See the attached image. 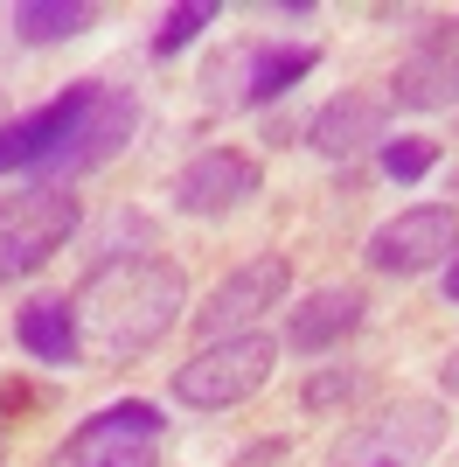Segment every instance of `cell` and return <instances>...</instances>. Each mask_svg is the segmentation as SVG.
Masks as SVG:
<instances>
[{"mask_svg": "<svg viewBox=\"0 0 459 467\" xmlns=\"http://www.w3.org/2000/svg\"><path fill=\"white\" fill-rule=\"evenodd\" d=\"M382 119H390L382 91H334L321 112L306 119V147L327 161H355L369 147H382Z\"/></svg>", "mask_w": 459, "mask_h": 467, "instance_id": "13", "label": "cell"}, {"mask_svg": "<svg viewBox=\"0 0 459 467\" xmlns=\"http://www.w3.org/2000/svg\"><path fill=\"white\" fill-rule=\"evenodd\" d=\"M265 189V168L237 147H209V154H195L181 175H174V210L181 216H230L244 210L250 195Z\"/></svg>", "mask_w": 459, "mask_h": 467, "instance_id": "10", "label": "cell"}, {"mask_svg": "<svg viewBox=\"0 0 459 467\" xmlns=\"http://www.w3.org/2000/svg\"><path fill=\"white\" fill-rule=\"evenodd\" d=\"M439 286H445V300H459V252L445 258V279H439Z\"/></svg>", "mask_w": 459, "mask_h": 467, "instance_id": "21", "label": "cell"}, {"mask_svg": "<svg viewBox=\"0 0 459 467\" xmlns=\"http://www.w3.org/2000/svg\"><path fill=\"white\" fill-rule=\"evenodd\" d=\"M271 363H279V342L271 335H230V342H209V349H195L189 363H174V405L189 411H230L258 398L271 384Z\"/></svg>", "mask_w": 459, "mask_h": 467, "instance_id": "2", "label": "cell"}, {"mask_svg": "<svg viewBox=\"0 0 459 467\" xmlns=\"http://www.w3.org/2000/svg\"><path fill=\"white\" fill-rule=\"evenodd\" d=\"M382 98H390L397 112H445V105H459V21H439V28L397 63V78H390Z\"/></svg>", "mask_w": 459, "mask_h": 467, "instance_id": "11", "label": "cell"}, {"mask_svg": "<svg viewBox=\"0 0 459 467\" xmlns=\"http://www.w3.org/2000/svg\"><path fill=\"white\" fill-rule=\"evenodd\" d=\"M160 432H168L160 405L118 398V405L91 411L42 467H160Z\"/></svg>", "mask_w": 459, "mask_h": 467, "instance_id": "5", "label": "cell"}, {"mask_svg": "<svg viewBox=\"0 0 459 467\" xmlns=\"http://www.w3.org/2000/svg\"><path fill=\"white\" fill-rule=\"evenodd\" d=\"M292 293V265L279 252L250 258V265H237L230 279H216V293L202 300V314H195V335H202V349L209 342H230V335H250V321H265L271 307H286Z\"/></svg>", "mask_w": 459, "mask_h": 467, "instance_id": "9", "label": "cell"}, {"mask_svg": "<svg viewBox=\"0 0 459 467\" xmlns=\"http://www.w3.org/2000/svg\"><path fill=\"white\" fill-rule=\"evenodd\" d=\"M7 21H15L21 42H70L84 28H97V7H84V0H21Z\"/></svg>", "mask_w": 459, "mask_h": 467, "instance_id": "16", "label": "cell"}, {"mask_svg": "<svg viewBox=\"0 0 459 467\" xmlns=\"http://www.w3.org/2000/svg\"><path fill=\"white\" fill-rule=\"evenodd\" d=\"M432 161H439V140H418V133L382 140V175H390V182H424V175H432Z\"/></svg>", "mask_w": 459, "mask_h": 467, "instance_id": "17", "label": "cell"}, {"mask_svg": "<svg viewBox=\"0 0 459 467\" xmlns=\"http://www.w3.org/2000/svg\"><path fill=\"white\" fill-rule=\"evenodd\" d=\"M445 440V411L439 398H397L376 419H362L355 432L334 440L327 467H424Z\"/></svg>", "mask_w": 459, "mask_h": 467, "instance_id": "3", "label": "cell"}, {"mask_svg": "<svg viewBox=\"0 0 459 467\" xmlns=\"http://www.w3.org/2000/svg\"><path fill=\"white\" fill-rule=\"evenodd\" d=\"M439 384H445V390H453V398H459V349H453V356H445V363H439Z\"/></svg>", "mask_w": 459, "mask_h": 467, "instance_id": "20", "label": "cell"}, {"mask_svg": "<svg viewBox=\"0 0 459 467\" xmlns=\"http://www.w3.org/2000/svg\"><path fill=\"white\" fill-rule=\"evenodd\" d=\"M84 223L70 189H21V195H0V286L42 273L49 258L63 252Z\"/></svg>", "mask_w": 459, "mask_h": 467, "instance_id": "4", "label": "cell"}, {"mask_svg": "<svg viewBox=\"0 0 459 467\" xmlns=\"http://www.w3.org/2000/svg\"><path fill=\"white\" fill-rule=\"evenodd\" d=\"M97 91H105L97 78H76V84H63L49 105H36L28 119H7V126H0V175H42L76 140V126H84V112L97 105Z\"/></svg>", "mask_w": 459, "mask_h": 467, "instance_id": "8", "label": "cell"}, {"mask_svg": "<svg viewBox=\"0 0 459 467\" xmlns=\"http://www.w3.org/2000/svg\"><path fill=\"white\" fill-rule=\"evenodd\" d=\"M313 63H321L313 42H292V49L286 42H244V49H230V57H209L202 98H209V105H230V112H250V105L286 98Z\"/></svg>", "mask_w": 459, "mask_h": 467, "instance_id": "6", "label": "cell"}, {"mask_svg": "<svg viewBox=\"0 0 459 467\" xmlns=\"http://www.w3.org/2000/svg\"><path fill=\"white\" fill-rule=\"evenodd\" d=\"M355 398H362V370H321L300 390L306 411H334V405H355Z\"/></svg>", "mask_w": 459, "mask_h": 467, "instance_id": "19", "label": "cell"}, {"mask_svg": "<svg viewBox=\"0 0 459 467\" xmlns=\"http://www.w3.org/2000/svg\"><path fill=\"white\" fill-rule=\"evenodd\" d=\"M15 342L36 356V363H49V370L76 363V356H84V342H76V307L70 300H28V307L15 314Z\"/></svg>", "mask_w": 459, "mask_h": 467, "instance_id": "15", "label": "cell"}, {"mask_svg": "<svg viewBox=\"0 0 459 467\" xmlns=\"http://www.w3.org/2000/svg\"><path fill=\"white\" fill-rule=\"evenodd\" d=\"M216 21L209 0H189V7H168V21H160V36H153V57H174V49H189L202 28Z\"/></svg>", "mask_w": 459, "mask_h": 467, "instance_id": "18", "label": "cell"}, {"mask_svg": "<svg viewBox=\"0 0 459 467\" xmlns=\"http://www.w3.org/2000/svg\"><path fill=\"white\" fill-rule=\"evenodd\" d=\"M453 252H459V210L453 202H418V210L376 223L362 244L369 273H390V279H418L432 265H445Z\"/></svg>", "mask_w": 459, "mask_h": 467, "instance_id": "7", "label": "cell"}, {"mask_svg": "<svg viewBox=\"0 0 459 467\" xmlns=\"http://www.w3.org/2000/svg\"><path fill=\"white\" fill-rule=\"evenodd\" d=\"M70 307H76V342L91 363H133L181 321L189 279L174 258H105L70 293Z\"/></svg>", "mask_w": 459, "mask_h": 467, "instance_id": "1", "label": "cell"}, {"mask_svg": "<svg viewBox=\"0 0 459 467\" xmlns=\"http://www.w3.org/2000/svg\"><path fill=\"white\" fill-rule=\"evenodd\" d=\"M0 453H7V440H0Z\"/></svg>", "mask_w": 459, "mask_h": 467, "instance_id": "22", "label": "cell"}, {"mask_svg": "<svg viewBox=\"0 0 459 467\" xmlns=\"http://www.w3.org/2000/svg\"><path fill=\"white\" fill-rule=\"evenodd\" d=\"M133 119H139V112H133V91L105 84V91H97V105L84 112V126H76V140L36 175V189H56V182H70V175H84V168H97V161H112L118 147L133 140Z\"/></svg>", "mask_w": 459, "mask_h": 467, "instance_id": "12", "label": "cell"}, {"mask_svg": "<svg viewBox=\"0 0 459 467\" xmlns=\"http://www.w3.org/2000/svg\"><path fill=\"white\" fill-rule=\"evenodd\" d=\"M362 314H369V293L362 286H321V293H306L300 307H286V349L292 356L342 349V335L362 328Z\"/></svg>", "mask_w": 459, "mask_h": 467, "instance_id": "14", "label": "cell"}]
</instances>
